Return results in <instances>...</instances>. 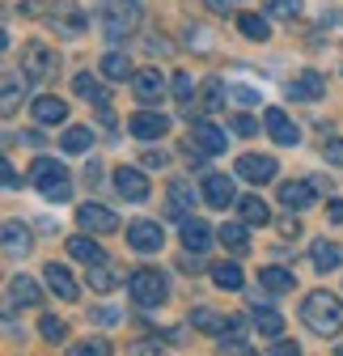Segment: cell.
Wrapping results in <instances>:
<instances>
[{
    "mask_svg": "<svg viewBox=\"0 0 343 356\" xmlns=\"http://www.w3.org/2000/svg\"><path fill=\"white\" fill-rule=\"evenodd\" d=\"M301 323H306L314 335L335 339V335L343 331V305H339V297L326 293V289L306 293V301H301Z\"/></svg>",
    "mask_w": 343,
    "mask_h": 356,
    "instance_id": "obj_1",
    "label": "cell"
},
{
    "mask_svg": "<svg viewBox=\"0 0 343 356\" xmlns=\"http://www.w3.org/2000/svg\"><path fill=\"white\" fill-rule=\"evenodd\" d=\"M30 183L38 187V195L47 200V204H68V200H72V178H68V170H64L60 161H51V157H34Z\"/></svg>",
    "mask_w": 343,
    "mask_h": 356,
    "instance_id": "obj_2",
    "label": "cell"
},
{
    "mask_svg": "<svg viewBox=\"0 0 343 356\" xmlns=\"http://www.w3.org/2000/svg\"><path fill=\"white\" fill-rule=\"evenodd\" d=\"M127 293H132V301L140 309H157L169 297V280L157 267H132V272H127Z\"/></svg>",
    "mask_w": 343,
    "mask_h": 356,
    "instance_id": "obj_3",
    "label": "cell"
},
{
    "mask_svg": "<svg viewBox=\"0 0 343 356\" xmlns=\"http://www.w3.org/2000/svg\"><path fill=\"white\" fill-rule=\"evenodd\" d=\"M98 22L106 30V38H127L136 26H140V0H102L98 9Z\"/></svg>",
    "mask_w": 343,
    "mask_h": 356,
    "instance_id": "obj_4",
    "label": "cell"
},
{
    "mask_svg": "<svg viewBox=\"0 0 343 356\" xmlns=\"http://www.w3.org/2000/svg\"><path fill=\"white\" fill-rule=\"evenodd\" d=\"M47 26L64 38H81L85 26H90V17H85V9L76 5V0H51V9H47Z\"/></svg>",
    "mask_w": 343,
    "mask_h": 356,
    "instance_id": "obj_5",
    "label": "cell"
},
{
    "mask_svg": "<svg viewBox=\"0 0 343 356\" xmlns=\"http://www.w3.org/2000/svg\"><path fill=\"white\" fill-rule=\"evenodd\" d=\"M127 246H132L136 254H157V250L165 246V229L157 225V220L140 216V220H132V225H127Z\"/></svg>",
    "mask_w": 343,
    "mask_h": 356,
    "instance_id": "obj_6",
    "label": "cell"
},
{
    "mask_svg": "<svg viewBox=\"0 0 343 356\" xmlns=\"http://www.w3.org/2000/svg\"><path fill=\"white\" fill-rule=\"evenodd\" d=\"M115 191H119L127 204H144L153 187H149V174H144L140 165H119V170H115Z\"/></svg>",
    "mask_w": 343,
    "mask_h": 356,
    "instance_id": "obj_7",
    "label": "cell"
},
{
    "mask_svg": "<svg viewBox=\"0 0 343 356\" xmlns=\"http://www.w3.org/2000/svg\"><path fill=\"white\" fill-rule=\"evenodd\" d=\"M199 195H203L208 208H217V212H225V208L237 204V187H233V178H229V174H208V178H203V187H199Z\"/></svg>",
    "mask_w": 343,
    "mask_h": 356,
    "instance_id": "obj_8",
    "label": "cell"
},
{
    "mask_svg": "<svg viewBox=\"0 0 343 356\" xmlns=\"http://www.w3.org/2000/svg\"><path fill=\"white\" fill-rule=\"evenodd\" d=\"M237 178H246V183H254V187H263V183H271L276 178V157H267V153H242L237 157Z\"/></svg>",
    "mask_w": 343,
    "mask_h": 356,
    "instance_id": "obj_9",
    "label": "cell"
},
{
    "mask_svg": "<svg viewBox=\"0 0 343 356\" xmlns=\"http://www.w3.org/2000/svg\"><path fill=\"white\" fill-rule=\"evenodd\" d=\"M263 127H267V136H271L276 145H284V149H296V145H301V127H296L280 106H267V111H263Z\"/></svg>",
    "mask_w": 343,
    "mask_h": 356,
    "instance_id": "obj_10",
    "label": "cell"
},
{
    "mask_svg": "<svg viewBox=\"0 0 343 356\" xmlns=\"http://www.w3.org/2000/svg\"><path fill=\"white\" fill-rule=\"evenodd\" d=\"M127 131H132L136 140H161L165 131H169V115H161V111L144 106V111H136L132 119H127Z\"/></svg>",
    "mask_w": 343,
    "mask_h": 356,
    "instance_id": "obj_11",
    "label": "cell"
},
{
    "mask_svg": "<svg viewBox=\"0 0 343 356\" xmlns=\"http://www.w3.org/2000/svg\"><path fill=\"white\" fill-rule=\"evenodd\" d=\"M51 68H56V56L42 47V42H30V47L22 51V76H26L30 85L47 81V76H51Z\"/></svg>",
    "mask_w": 343,
    "mask_h": 356,
    "instance_id": "obj_12",
    "label": "cell"
},
{
    "mask_svg": "<svg viewBox=\"0 0 343 356\" xmlns=\"http://www.w3.org/2000/svg\"><path fill=\"white\" fill-rule=\"evenodd\" d=\"M280 204L288 212H306L318 204V187H314V178L306 183V178H292V183H280Z\"/></svg>",
    "mask_w": 343,
    "mask_h": 356,
    "instance_id": "obj_13",
    "label": "cell"
},
{
    "mask_svg": "<svg viewBox=\"0 0 343 356\" xmlns=\"http://www.w3.org/2000/svg\"><path fill=\"white\" fill-rule=\"evenodd\" d=\"M76 225L85 234H115L119 229V216L110 208H102V204H81L76 208Z\"/></svg>",
    "mask_w": 343,
    "mask_h": 356,
    "instance_id": "obj_14",
    "label": "cell"
},
{
    "mask_svg": "<svg viewBox=\"0 0 343 356\" xmlns=\"http://www.w3.org/2000/svg\"><path fill=\"white\" fill-rule=\"evenodd\" d=\"M326 94V76L318 68H306L301 76L288 81V102H318Z\"/></svg>",
    "mask_w": 343,
    "mask_h": 356,
    "instance_id": "obj_15",
    "label": "cell"
},
{
    "mask_svg": "<svg viewBox=\"0 0 343 356\" xmlns=\"http://www.w3.org/2000/svg\"><path fill=\"white\" fill-rule=\"evenodd\" d=\"M191 145H195V149H203L208 157H217V153H225L229 136H225L217 123H208V119H191Z\"/></svg>",
    "mask_w": 343,
    "mask_h": 356,
    "instance_id": "obj_16",
    "label": "cell"
},
{
    "mask_svg": "<svg viewBox=\"0 0 343 356\" xmlns=\"http://www.w3.org/2000/svg\"><path fill=\"white\" fill-rule=\"evenodd\" d=\"M132 89H136V102L157 106V102L165 98V76H161V68H140V72L132 76Z\"/></svg>",
    "mask_w": 343,
    "mask_h": 356,
    "instance_id": "obj_17",
    "label": "cell"
},
{
    "mask_svg": "<svg viewBox=\"0 0 343 356\" xmlns=\"http://www.w3.org/2000/svg\"><path fill=\"white\" fill-rule=\"evenodd\" d=\"M42 280H47V289H51L60 301H76V297H81V284H76V276L68 272L64 263H47V267H42Z\"/></svg>",
    "mask_w": 343,
    "mask_h": 356,
    "instance_id": "obj_18",
    "label": "cell"
},
{
    "mask_svg": "<svg viewBox=\"0 0 343 356\" xmlns=\"http://www.w3.org/2000/svg\"><path fill=\"white\" fill-rule=\"evenodd\" d=\"M178 238H183V250L203 254L212 242H217V229H212L208 220H199V216H187V220H183V229H178Z\"/></svg>",
    "mask_w": 343,
    "mask_h": 356,
    "instance_id": "obj_19",
    "label": "cell"
},
{
    "mask_svg": "<svg viewBox=\"0 0 343 356\" xmlns=\"http://www.w3.org/2000/svg\"><path fill=\"white\" fill-rule=\"evenodd\" d=\"M191 204H195V191L187 178H174V183L165 187V212L174 216V220H187L191 216Z\"/></svg>",
    "mask_w": 343,
    "mask_h": 356,
    "instance_id": "obj_20",
    "label": "cell"
},
{
    "mask_svg": "<svg viewBox=\"0 0 343 356\" xmlns=\"http://www.w3.org/2000/svg\"><path fill=\"white\" fill-rule=\"evenodd\" d=\"M250 323L259 327V335H271V339L284 331V314H280V309H276L271 301H259V297L250 301Z\"/></svg>",
    "mask_w": 343,
    "mask_h": 356,
    "instance_id": "obj_21",
    "label": "cell"
},
{
    "mask_svg": "<svg viewBox=\"0 0 343 356\" xmlns=\"http://www.w3.org/2000/svg\"><path fill=\"white\" fill-rule=\"evenodd\" d=\"M34 123H42V127H60L64 119H68V102L64 98H56V94H42V98H34Z\"/></svg>",
    "mask_w": 343,
    "mask_h": 356,
    "instance_id": "obj_22",
    "label": "cell"
},
{
    "mask_svg": "<svg viewBox=\"0 0 343 356\" xmlns=\"http://www.w3.org/2000/svg\"><path fill=\"white\" fill-rule=\"evenodd\" d=\"M233 208H237V216L246 220L250 229H263L267 220H271V208H267V200H263V195H242Z\"/></svg>",
    "mask_w": 343,
    "mask_h": 356,
    "instance_id": "obj_23",
    "label": "cell"
},
{
    "mask_svg": "<svg viewBox=\"0 0 343 356\" xmlns=\"http://www.w3.org/2000/svg\"><path fill=\"white\" fill-rule=\"evenodd\" d=\"M72 89H76V98H85V102H94V106H106L110 102V94H106V85L94 76V72H76L72 76Z\"/></svg>",
    "mask_w": 343,
    "mask_h": 356,
    "instance_id": "obj_24",
    "label": "cell"
},
{
    "mask_svg": "<svg viewBox=\"0 0 343 356\" xmlns=\"http://www.w3.org/2000/svg\"><path fill=\"white\" fill-rule=\"evenodd\" d=\"M30 246H34V238L22 220H5V254L17 259V254H30Z\"/></svg>",
    "mask_w": 343,
    "mask_h": 356,
    "instance_id": "obj_25",
    "label": "cell"
},
{
    "mask_svg": "<svg viewBox=\"0 0 343 356\" xmlns=\"http://www.w3.org/2000/svg\"><path fill=\"white\" fill-rule=\"evenodd\" d=\"M68 254L85 267H94V263H106V250L94 242V238H68Z\"/></svg>",
    "mask_w": 343,
    "mask_h": 356,
    "instance_id": "obj_26",
    "label": "cell"
},
{
    "mask_svg": "<svg viewBox=\"0 0 343 356\" xmlns=\"http://www.w3.org/2000/svg\"><path fill=\"white\" fill-rule=\"evenodd\" d=\"M38 301H42V289L30 276H13L9 280V305H38Z\"/></svg>",
    "mask_w": 343,
    "mask_h": 356,
    "instance_id": "obj_27",
    "label": "cell"
},
{
    "mask_svg": "<svg viewBox=\"0 0 343 356\" xmlns=\"http://www.w3.org/2000/svg\"><path fill=\"white\" fill-rule=\"evenodd\" d=\"M259 284H263L267 293H276V297H280V293H292V284H296V280H292L288 267H259Z\"/></svg>",
    "mask_w": 343,
    "mask_h": 356,
    "instance_id": "obj_28",
    "label": "cell"
},
{
    "mask_svg": "<svg viewBox=\"0 0 343 356\" xmlns=\"http://www.w3.org/2000/svg\"><path fill=\"white\" fill-rule=\"evenodd\" d=\"M246 229H250L246 220H242V225H221V229H217V242H221L229 254H246V250H250V238H246Z\"/></svg>",
    "mask_w": 343,
    "mask_h": 356,
    "instance_id": "obj_29",
    "label": "cell"
},
{
    "mask_svg": "<svg viewBox=\"0 0 343 356\" xmlns=\"http://www.w3.org/2000/svg\"><path fill=\"white\" fill-rule=\"evenodd\" d=\"M208 272H212V284L225 289V293H237V289L246 284V276H242L237 263H217V267H208Z\"/></svg>",
    "mask_w": 343,
    "mask_h": 356,
    "instance_id": "obj_30",
    "label": "cell"
},
{
    "mask_svg": "<svg viewBox=\"0 0 343 356\" xmlns=\"http://www.w3.org/2000/svg\"><path fill=\"white\" fill-rule=\"evenodd\" d=\"M310 259H314V267H318V272H335V267L343 263V250H339L335 242L318 238V242H314V250H310Z\"/></svg>",
    "mask_w": 343,
    "mask_h": 356,
    "instance_id": "obj_31",
    "label": "cell"
},
{
    "mask_svg": "<svg viewBox=\"0 0 343 356\" xmlns=\"http://www.w3.org/2000/svg\"><path fill=\"white\" fill-rule=\"evenodd\" d=\"M225 94H229L225 81H221V76H208V81L199 85V111H221V106H225Z\"/></svg>",
    "mask_w": 343,
    "mask_h": 356,
    "instance_id": "obj_32",
    "label": "cell"
},
{
    "mask_svg": "<svg viewBox=\"0 0 343 356\" xmlns=\"http://www.w3.org/2000/svg\"><path fill=\"white\" fill-rule=\"evenodd\" d=\"M237 30H242V38H250V42H267V38H271V26H267V17H259V13H237Z\"/></svg>",
    "mask_w": 343,
    "mask_h": 356,
    "instance_id": "obj_33",
    "label": "cell"
},
{
    "mask_svg": "<svg viewBox=\"0 0 343 356\" xmlns=\"http://www.w3.org/2000/svg\"><path fill=\"white\" fill-rule=\"evenodd\" d=\"M191 327H195V331H212V335H221V331L229 327V318H221L212 305H195V309H191Z\"/></svg>",
    "mask_w": 343,
    "mask_h": 356,
    "instance_id": "obj_34",
    "label": "cell"
},
{
    "mask_svg": "<svg viewBox=\"0 0 343 356\" xmlns=\"http://www.w3.org/2000/svg\"><path fill=\"white\" fill-rule=\"evenodd\" d=\"M98 68H102V76H106V81H132V76H136V72H132V64H127V56H123V51H106Z\"/></svg>",
    "mask_w": 343,
    "mask_h": 356,
    "instance_id": "obj_35",
    "label": "cell"
},
{
    "mask_svg": "<svg viewBox=\"0 0 343 356\" xmlns=\"http://www.w3.org/2000/svg\"><path fill=\"white\" fill-rule=\"evenodd\" d=\"M30 81L26 76H17L13 68L5 72V94H0V111H5V115H13L17 111V102H22V89H26Z\"/></svg>",
    "mask_w": 343,
    "mask_h": 356,
    "instance_id": "obj_36",
    "label": "cell"
},
{
    "mask_svg": "<svg viewBox=\"0 0 343 356\" xmlns=\"http://www.w3.org/2000/svg\"><path fill=\"white\" fill-rule=\"evenodd\" d=\"M119 280H123V276L115 272L110 263H94V267H90V289H94V293H110V289H119Z\"/></svg>",
    "mask_w": 343,
    "mask_h": 356,
    "instance_id": "obj_37",
    "label": "cell"
},
{
    "mask_svg": "<svg viewBox=\"0 0 343 356\" xmlns=\"http://www.w3.org/2000/svg\"><path fill=\"white\" fill-rule=\"evenodd\" d=\"M60 145H64V153H90V145H94V131L90 127H68L64 136H60Z\"/></svg>",
    "mask_w": 343,
    "mask_h": 356,
    "instance_id": "obj_38",
    "label": "cell"
},
{
    "mask_svg": "<svg viewBox=\"0 0 343 356\" xmlns=\"http://www.w3.org/2000/svg\"><path fill=\"white\" fill-rule=\"evenodd\" d=\"M38 335L47 339V343H64V339H68V327H64V318H56V314H42V318H38Z\"/></svg>",
    "mask_w": 343,
    "mask_h": 356,
    "instance_id": "obj_39",
    "label": "cell"
},
{
    "mask_svg": "<svg viewBox=\"0 0 343 356\" xmlns=\"http://www.w3.org/2000/svg\"><path fill=\"white\" fill-rule=\"evenodd\" d=\"M169 89H174V98H178V102H191V98L199 94V85L191 81V72H174V85H169Z\"/></svg>",
    "mask_w": 343,
    "mask_h": 356,
    "instance_id": "obj_40",
    "label": "cell"
},
{
    "mask_svg": "<svg viewBox=\"0 0 343 356\" xmlns=\"http://www.w3.org/2000/svg\"><path fill=\"white\" fill-rule=\"evenodd\" d=\"M267 13L280 17V22H292L296 13H301V0H267Z\"/></svg>",
    "mask_w": 343,
    "mask_h": 356,
    "instance_id": "obj_41",
    "label": "cell"
},
{
    "mask_svg": "<svg viewBox=\"0 0 343 356\" xmlns=\"http://www.w3.org/2000/svg\"><path fill=\"white\" fill-rule=\"evenodd\" d=\"M72 356H110L106 339H90V343H72Z\"/></svg>",
    "mask_w": 343,
    "mask_h": 356,
    "instance_id": "obj_42",
    "label": "cell"
},
{
    "mask_svg": "<svg viewBox=\"0 0 343 356\" xmlns=\"http://www.w3.org/2000/svg\"><path fill=\"white\" fill-rule=\"evenodd\" d=\"M187 47H195V51H212V38H208L203 26H187Z\"/></svg>",
    "mask_w": 343,
    "mask_h": 356,
    "instance_id": "obj_43",
    "label": "cell"
},
{
    "mask_svg": "<svg viewBox=\"0 0 343 356\" xmlns=\"http://www.w3.org/2000/svg\"><path fill=\"white\" fill-rule=\"evenodd\" d=\"M229 98H237V106H259L263 98H259V89H250V85H233L229 89Z\"/></svg>",
    "mask_w": 343,
    "mask_h": 356,
    "instance_id": "obj_44",
    "label": "cell"
},
{
    "mask_svg": "<svg viewBox=\"0 0 343 356\" xmlns=\"http://www.w3.org/2000/svg\"><path fill=\"white\" fill-rule=\"evenodd\" d=\"M322 157L335 165V170H343V136H335V140H326L322 145Z\"/></svg>",
    "mask_w": 343,
    "mask_h": 356,
    "instance_id": "obj_45",
    "label": "cell"
},
{
    "mask_svg": "<svg viewBox=\"0 0 343 356\" xmlns=\"http://www.w3.org/2000/svg\"><path fill=\"white\" fill-rule=\"evenodd\" d=\"M229 127L237 131V136H259V123H254L250 115H233V119H229Z\"/></svg>",
    "mask_w": 343,
    "mask_h": 356,
    "instance_id": "obj_46",
    "label": "cell"
},
{
    "mask_svg": "<svg viewBox=\"0 0 343 356\" xmlns=\"http://www.w3.org/2000/svg\"><path fill=\"white\" fill-rule=\"evenodd\" d=\"M0 178H5V187H9V191H17V187H22V178H17V170H13V161H9V157H5V165H0Z\"/></svg>",
    "mask_w": 343,
    "mask_h": 356,
    "instance_id": "obj_47",
    "label": "cell"
},
{
    "mask_svg": "<svg viewBox=\"0 0 343 356\" xmlns=\"http://www.w3.org/2000/svg\"><path fill=\"white\" fill-rule=\"evenodd\" d=\"M271 352H276V356H296V352H301V343H292V339H280V343H271Z\"/></svg>",
    "mask_w": 343,
    "mask_h": 356,
    "instance_id": "obj_48",
    "label": "cell"
},
{
    "mask_svg": "<svg viewBox=\"0 0 343 356\" xmlns=\"http://www.w3.org/2000/svg\"><path fill=\"white\" fill-rule=\"evenodd\" d=\"M38 127H42V123H38ZM38 127H30V131H22V140H26V145H34V149H42V140H47V136H42V131H38Z\"/></svg>",
    "mask_w": 343,
    "mask_h": 356,
    "instance_id": "obj_49",
    "label": "cell"
},
{
    "mask_svg": "<svg viewBox=\"0 0 343 356\" xmlns=\"http://www.w3.org/2000/svg\"><path fill=\"white\" fill-rule=\"evenodd\" d=\"M144 165H149V170H161V165H165V153H161V149H157V153L149 149V153H144Z\"/></svg>",
    "mask_w": 343,
    "mask_h": 356,
    "instance_id": "obj_50",
    "label": "cell"
},
{
    "mask_svg": "<svg viewBox=\"0 0 343 356\" xmlns=\"http://www.w3.org/2000/svg\"><path fill=\"white\" fill-rule=\"evenodd\" d=\"M208 9H212V13H221V17H229V13H233L229 0H208Z\"/></svg>",
    "mask_w": 343,
    "mask_h": 356,
    "instance_id": "obj_51",
    "label": "cell"
},
{
    "mask_svg": "<svg viewBox=\"0 0 343 356\" xmlns=\"http://www.w3.org/2000/svg\"><path fill=\"white\" fill-rule=\"evenodd\" d=\"M280 234H284V238H296V234H301V225L288 216V220H280Z\"/></svg>",
    "mask_w": 343,
    "mask_h": 356,
    "instance_id": "obj_52",
    "label": "cell"
},
{
    "mask_svg": "<svg viewBox=\"0 0 343 356\" xmlns=\"http://www.w3.org/2000/svg\"><path fill=\"white\" fill-rule=\"evenodd\" d=\"M94 318H98V323H119L123 314H119V309H94Z\"/></svg>",
    "mask_w": 343,
    "mask_h": 356,
    "instance_id": "obj_53",
    "label": "cell"
},
{
    "mask_svg": "<svg viewBox=\"0 0 343 356\" xmlns=\"http://www.w3.org/2000/svg\"><path fill=\"white\" fill-rule=\"evenodd\" d=\"M326 212H331L335 225H343V200H331V208H326Z\"/></svg>",
    "mask_w": 343,
    "mask_h": 356,
    "instance_id": "obj_54",
    "label": "cell"
},
{
    "mask_svg": "<svg viewBox=\"0 0 343 356\" xmlns=\"http://www.w3.org/2000/svg\"><path fill=\"white\" fill-rule=\"evenodd\" d=\"M132 352H161V343L157 339H140V343H132Z\"/></svg>",
    "mask_w": 343,
    "mask_h": 356,
    "instance_id": "obj_55",
    "label": "cell"
}]
</instances>
